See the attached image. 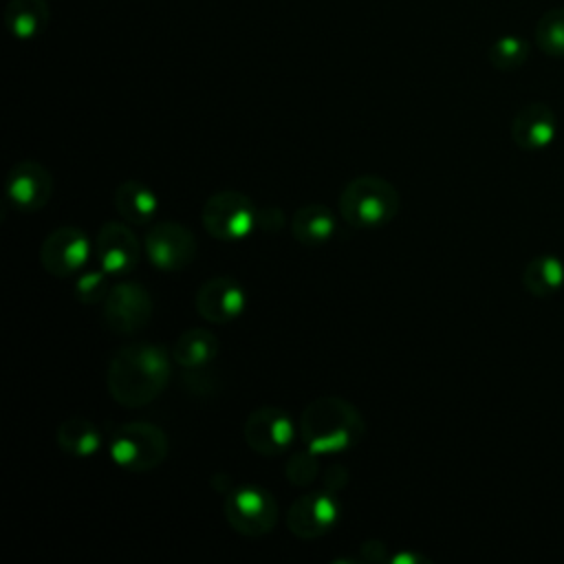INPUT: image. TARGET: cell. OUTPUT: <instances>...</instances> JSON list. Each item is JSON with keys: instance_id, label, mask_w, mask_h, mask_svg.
<instances>
[{"instance_id": "3", "label": "cell", "mask_w": 564, "mask_h": 564, "mask_svg": "<svg viewBox=\"0 0 564 564\" xmlns=\"http://www.w3.org/2000/svg\"><path fill=\"white\" fill-rule=\"evenodd\" d=\"M399 207L397 187L377 174L350 178L339 194V216L352 229H379L394 220Z\"/></svg>"}, {"instance_id": "25", "label": "cell", "mask_w": 564, "mask_h": 564, "mask_svg": "<svg viewBox=\"0 0 564 564\" xmlns=\"http://www.w3.org/2000/svg\"><path fill=\"white\" fill-rule=\"evenodd\" d=\"M110 284H108V273L101 271H86L82 273V278L75 284V295L79 297V302L84 304H93V302H101L108 293Z\"/></svg>"}, {"instance_id": "17", "label": "cell", "mask_w": 564, "mask_h": 564, "mask_svg": "<svg viewBox=\"0 0 564 564\" xmlns=\"http://www.w3.org/2000/svg\"><path fill=\"white\" fill-rule=\"evenodd\" d=\"M115 209L130 225H145L154 218L159 209L156 194L141 181L128 178L115 189Z\"/></svg>"}, {"instance_id": "11", "label": "cell", "mask_w": 564, "mask_h": 564, "mask_svg": "<svg viewBox=\"0 0 564 564\" xmlns=\"http://www.w3.org/2000/svg\"><path fill=\"white\" fill-rule=\"evenodd\" d=\"M90 258V240L79 227H57L40 245V262L55 278H68Z\"/></svg>"}, {"instance_id": "26", "label": "cell", "mask_w": 564, "mask_h": 564, "mask_svg": "<svg viewBox=\"0 0 564 564\" xmlns=\"http://www.w3.org/2000/svg\"><path fill=\"white\" fill-rule=\"evenodd\" d=\"M348 482V471L341 467V465H330L326 469V476H324V485L328 491H339L344 485Z\"/></svg>"}, {"instance_id": "4", "label": "cell", "mask_w": 564, "mask_h": 564, "mask_svg": "<svg viewBox=\"0 0 564 564\" xmlns=\"http://www.w3.org/2000/svg\"><path fill=\"white\" fill-rule=\"evenodd\" d=\"M170 441L165 432L150 421H130L119 425L108 441L112 463L126 471H152L167 458Z\"/></svg>"}, {"instance_id": "27", "label": "cell", "mask_w": 564, "mask_h": 564, "mask_svg": "<svg viewBox=\"0 0 564 564\" xmlns=\"http://www.w3.org/2000/svg\"><path fill=\"white\" fill-rule=\"evenodd\" d=\"M262 223V227L267 229V231H275V229H280L282 227V223H284V216H282V212L280 209H262V212H258V225Z\"/></svg>"}, {"instance_id": "20", "label": "cell", "mask_w": 564, "mask_h": 564, "mask_svg": "<svg viewBox=\"0 0 564 564\" xmlns=\"http://www.w3.org/2000/svg\"><path fill=\"white\" fill-rule=\"evenodd\" d=\"M522 284L533 297H551L564 286V262L557 256L542 253L522 269Z\"/></svg>"}, {"instance_id": "13", "label": "cell", "mask_w": 564, "mask_h": 564, "mask_svg": "<svg viewBox=\"0 0 564 564\" xmlns=\"http://www.w3.org/2000/svg\"><path fill=\"white\" fill-rule=\"evenodd\" d=\"M196 313L212 324H227L240 317L247 308V293L242 284L227 275L205 280L194 295Z\"/></svg>"}, {"instance_id": "9", "label": "cell", "mask_w": 564, "mask_h": 564, "mask_svg": "<svg viewBox=\"0 0 564 564\" xmlns=\"http://www.w3.org/2000/svg\"><path fill=\"white\" fill-rule=\"evenodd\" d=\"M295 425L291 416L278 405L256 408L242 427L245 443L260 456L275 458L289 449L295 438Z\"/></svg>"}, {"instance_id": "8", "label": "cell", "mask_w": 564, "mask_h": 564, "mask_svg": "<svg viewBox=\"0 0 564 564\" xmlns=\"http://www.w3.org/2000/svg\"><path fill=\"white\" fill-rule=\"evenodd\" d=\"M143 251L156 269L181 271L196 258V238L185 225L163 220L145 231Z\"/></svg>"}, {"instance_id": "22", "label": "cell", "mask_w": 564, "mask_h": 564, "mask_svg": "<svg viewBox=\"0 0 564 564\" xmlns=\"http://www.w3.org/2000/svg\"><path fill=\"white\" fill-rule=\"evenodd\" d=\"M535 42L551 57H564V7L549 9L535 24Z\"/></svg>"}, {"instance_id": "18", "label": "cell", "mask_w": 564, "mask_h": 564, "mask_svg": "<svg viewBox=\"0 0 564 564\" xmlns=\"http://www.w3.org/2000/svg\"><path fill=\"white\" fill-rule=\"evenodd\" d=\"M218 339L207 328H187L183 330L174 346H172V359L183 368H205L216 355H218Z\"/></svg>"}, {"instance_id": "16", "label": "cell", "mask_w": 564, "mask_h": 564, "mask_svg": "<svg viewBox=\"0 0 564 564\" xmlns=\"http://www.w3.org/2000/svg\"><path fill=\"white\" fill-rule=\"evenodd\" d=\"M337 229V218L324 203H308L293 212L291 234L304 247H322L333 238Z\"/></svg>"}, {"instance_id": "12", "label": "cell", "mask_w": 564, "mask_h": 564, "mask_svg": "<svg viewBox=\"0 0 564 564\" xmlns=\"http://www.w3.org/2000/svg\"><path fill=\"white\" fill-rule=\"evenodd\" d=\"M4 196L18 212H40L53 196V176L40 161H18L7 174Z\"/></svg>"}, {"instance_id": "21", "label": "cell", "mask_w": 564, "mask_h": 564, "mask_svg": "<svg viewBox=\"0 0 564 564\" xmlns=\"http://www.w3.org/2000/svg\"><path fill=\"white\" fill-rule=\"evenodd\" d=\"M51 11L46 0H9L4 20L13 37L33 40L48 24Z\"/></svg>"}, {"instance_id": "14", "label": "cell", "mask_w": 564, "mask_h": 564, "mask_svg": "<svg viewBox=\"0 0 564 564\" xmlns=\"http://www.w3.org/2000/svg\"><path fill=\"white\" fill-rule=\"evenodd\" d=\"M95 253L108 275H123L139 264L141 242L126 223L108 220L97 231Z\"/></svg>"}, {"instance_id": "5", "label": "cell", "mask_w": 564, "mask_h": 564, "mask_svg": "<svg viewBox=\"0 0 564 564\" xmlns=\"http://www.w3.org/2000/svg\"><path fill=\"white\" fill-rule=\"evenodd\" d=\"M200 223L212 238L236 242L247 238L258 227V209L247 194L223 189L205 200Z\"/></svg>"}, {"instance_id": "23", "label": "cell", "mask_w": 564, "mask_h": 564, "mask_svg": "<svg viewBox=\"0 0 564 564\" xmlns=\"http://www.w3.org/2000/svg\"><path fill=\"white\" fill-rule=\"evenodd\" d=\"M487 57L498 70H516L529 57V42L518 35H502L489 46Z\"/></svg>"}, {"instance_id": "10", "label": "cell", "mask_w": 564, "mask_h": 564, "mask_svg": "<svg viewBox=\"0 0 564 564\" xmlns=\"http://www.w3.org/2000/svg\"><path fill=\"white\" fill-rule=\"evenodd\" d=\"M339 520V502L333 491H306L286 509V529L300 540H315L335 529Z\"/></svg>"}, {"instance_id": "6", "label": "cell", "mask_w": 564, "mask_h": 564, "mask_svg": "<svg viewBox=\"0 0 564 564\" xmlns=\"http://www.w3.org/2000/svg\"><path fill=\"white\" fill-rule=\"evenodd\" d=\"M223 511L229 527L247 538H262L271 533L280 518L275 498L256 485H240L227 491Z\"/></svg>"}, {"instance_id": "15", "label": "cell", "mask_w": 564, "mask_h": 564, "mask_svg": "<svg viewBox=\"0 0 564 564\" xmlns=\"http://www.w3.org/2000/svg\"><path fill=\"white\" fill-rule=\"evenodd\" d=\"M557 134V117L551 106L531 101L522 106L511 121V139L520 150L538 152L553 143Z\"/></svg>"}, {"instance_id": "24", "label": "cell", "mask_w": 564, "mask_h": 564, "mask_svg": "<svg viewBox=\"0 0 564 564\" xmlns=\"http://www.w3.org/2000/svg\"><path fill=\"white\" fill-rule=\"evenodd\" d=\"M317 458H319V454H315L308 447L289 456V460L284 463L286 480L295 487H306L313 480H317V476H319V460Z\"/></svg>"}, {"instance_id": "1", "label": "cell", "mask_w": 564, "mask_h": 564, "mask_svg": "<svg viewBox=\"0 0 564 564\" xmlns=\"http://www.w3.org/2000/svg\"><path fill=\"white\" fill-rule=\"evenodd\" d=\"M172 361L163 346L134 341L121 346L108 361L106 388L123 408L152 403L170 383Z\"/></svg>"}, {"instance_id": "7", "label": "cell", "mask_w": 564, "mask_h": 564, "mask_svg": "<svg viewBox=\"0 0 564 564\" xmlns=\"http://www.w3.org/2000/svg\"><path fill=\"white\" fill-rule=\"evenodd\" d=\"M154 311L150 291L137 282L110 284L101 300V317L106 328L117 335H134L148 326Z\"/></svg>"}, {"instance_id": "2", "label": "cell", "mask_w": 564, "mask_h": 564, "mask_svg": "<svg viewBox=\"0 0 564 564\" xmlns=\"http://www.w3.org/2000/svg\"><path fill=\"white\" fill-rule=\"evenodd\" d=\"M366 432V421L355 403L341 397H317L300 414L297 434L315 454H339L355 447Z\"/></svg>"}, {"instance_id": "19", "label": "cell", "mask_w": 564, "mask_h": 564, "mask_svg": "<svg viewBox=\"0 0 564 564\" xmlns=\"http://www.w3.org/2000/svg\"><path fill=\"white\" fill-rule=\"evenodd\" d=\"M55 443L68 456L88 458L101 447V432L90 419L70 416L57 425Z\"/></svg>"}]
</instances>
